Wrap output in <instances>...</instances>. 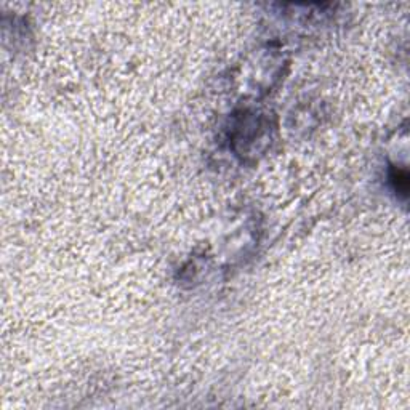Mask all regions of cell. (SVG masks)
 Here are the masks:
<instances>
[{
  "mask_svg": "<svg viewBox=\"0 0 410 410\" xmlns=\"http://www.w3.org/2000/svg\"><path fill=\"white\" fill-rule=\"evenodd\" d=\"M392 181H394V188H396V191L397 193H401L404 197L407 195V189H409V180H407V173L406 172H399L397 170V173H394L392 175Z\"/></svg>",
  "mask_w": 410,
  "mask_h": 410,
  "instance_id": "obj_1",
  "label": "cell"
}]
</instances>
